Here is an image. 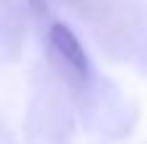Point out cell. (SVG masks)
I'll return each instance as SVG.
<instances>
[{"instance_id":"1","label":"cell","mask_w":147,"mask_h":144,"mask_svg":"<svg viewBox=\"0 0 147 144\" xmlns=\"http://www.w3.org/2000/svg\"><path fill=\"white\" fill-rule=\"evenodd\" d=\"M47 39H49V49H52L54 57L70 70V75H72L75 80H85L88 72H90V64H88V54H85L80 39L75 36V31H72L70 26L54 21V23L49 26Z\"/></svg>"}]
</instances>
